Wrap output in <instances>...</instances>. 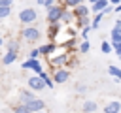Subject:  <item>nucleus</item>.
I'll return each instance as SVG.
<instances>
[{
	"label": "nucleus",
	"instance_id": "nucleus-1",
	"mask_svg": "<svg viewBox=\"0 0 121 113\" xmlns=\"http://www.w3.org/2000/svg\"><path fill=\"white\" fill-rule=\"evenodd\" d=\"M21 38H23L26 43H36V41L42 38V32H40L36 26L26 24V26H23V30H21Z\"/></svg>",
	"mask_w": 121,
	"mask_h": 113
},
{
	"label": "nucleus",
	"instance_id": "nucleus-2",
	"mask_svg": "<svg viewBox=\"0 0 121 113\" xmlns=\"http://www.w3.org/2000/svg\"><path fill=\"white\" fill-rule=\"evenodd\" d=\"M70 53L68 51H62L60 55H51L49 56V64L53 66V68H64V66H70Z\"/></svg>",
	"mask_w": 121,
	"mask_h": 113
},
{
	"label": "nucleus",
	"instance_id": "nucleus-3",
	"mask_svg": "<svg viewBox=\"0 0 121 113\" xmlns=\"http://www.w3.org/2000/svg\"><path fill=\"white\" fill-rule=\"evenodd\" d=\"M62 11H64V6H62V2L49 6V8H47V13H45V19H47V23H60V15H62Z\"/></svg>",
	"mask_w": 121,
	"mask_h": 113
},
{
	"label": "nucleus",
	"instance_id": "nucleus-4",
	"mask_svg": "<svg viewBox=\"0 0 121 113\" xmlns=\"http://www.w3.org/2000/svg\"><path fill=\"white\" fill-rule=\"evenodd\" d=\"M36 19H38V11H36L34 8H25V9L19 11V21H21L25 26H26V24H32Z\"/></svg>",
	"mask_w": 121,
	"mask_h": 113
},
{
	"label": "nucleus",
	"instance_id": "nucleus-5",
	"mask_svg": "<svg viewBox=\"0 0 121 113\" xmlns=\"http://www.w3.org/2000/svg\"><path fill=\"white\" fill-rule=\"evenodd\" d=\"M21 68H23V70H32L34 73H42V72H43V66H42V62H40L38 58H26V60L21 64Z\"/></svg>",
	"mask_w": 121,
	"mask_h": 113
},
{
	"label": "nucleus",
	"instance_id": "nucleus-6",
	"mask_svg": "<svg viewBox=\"0 0 121 113\" xmlns=\"http://www.w3.org/2000/svg\"><path fill=\"white\" fill-rule=\"evenodd\" d=\"M51 77H53V81L55 83H66L68 81V77H70V72L66 70V68H55L53 70V73H51Z\"/></svg>",
	"mask_w": 121,
	"mask_h": 113
},
{
	"label": "nucleus",
	"instance_id": "nucleus-7",
	"mask_svg": "<svg viewBox=\"0 0 121 113\" xmlns=\"http://www.w3.org/2000/svg\"><path fill=\"white\" fill-rule=\"evenodd\" d=\"M28 89H30V90L40 92V90H43V89H45V83H43V79H42L38 73H34V75H30V77H28Z\"/></svg>",
	"mask_w": 121,
	"mask_h": 113
},
{
	"label": "nucleus",
	"instance_id": "nucleus-8",
	"mask_svg": "<svg viewBox=\"0 0 121 113\" xmlns=\"http://www.w3.org/2000/svg\"><path fill=\"white\" fill-rule=\"evenodd\" d=\"M60 30H62V24L60 23H49V26H47V38H49V41H55V38L60 34Z\"/></svg>",
	"mask_w": 121,
	"mask_h": 113
},
{
	"label": "nucleus",
	"instance_id": "nucleus-9",
	"mask_svg": "<svg viewBox=\"0 0 121 113\" xmlns=\"http://www.w3.org/2000/svg\"><path fill=\"white\" fill-rule=\"evenodd\" d=\"M38 49H40V55H42V56H51V55H53V53L59 49V45H57L55 41H47V43L40 45Z\"/></svg>",
	"mask_w": 121,
	"mask_h": 113
},
{
	"label": "nucleus",
	"instance_id": "nucleus-10",
	"mask_svg": "<svg viewBox=\"0 0 121 113\" xmlns=\"http://www.w3.org/2000/svg\"><path fill=\"white\" fill-rule=\"evenodd\" d=\"M72 13H74L76 19H79V17H89V15H91V9H89L87 4H79V6H76V8L72 9Z\"/></svg>",
	"mask_w": 121,
	"mask_h": 113
},
{
	"label": "nucleus",
	"instance_id": "nucleus-11",
	"mask_svg": "<svg viewBox=\"0 0 121 113\" xmlns=\"http://www.w3.org/2000/svg\"><path fill=\"white\" fill-rule=\"evenodd\" d=\"M26 105H28V109H30L32 113H36V111H43V109H45V102H43L42 98H38V96H36L32 102H28Z\"/></svg>",
	"mask_w": 121,
	"mask_h": 113
},
{
	"label": "nucleus",
	"instance_id": "nucleus-12",
	"mask_svg": "<svg viewBox=\"0 0 121 113\" xmlns=\"http://www.w3.org/2000/svg\"><path fill=\"white\" fill-rule=\"evenodd\" d=\"M74 21H76V17H74L72 9H70V8H64V11H62V15H60V24H72Z\"/></svg>",
	"mask_w": 121,
	"mask_h": 113
},
{
	"label": "nucleus",
	"instance_id": "nucleus-13",
	"mask_svg": "<svg viewBox=\"0 0 121 113\" xmlns=\"http://www.w3.org/2000/svg\"><path fill=\"white\" fill-rule=\"evenodd\" d=\"M17 56H19V51H9V49H6L4 56H2V64H13V62L17 60Z\"/></svg>",
	"mask_w": 121,
	"mask_h": 113
},
{
	"label": "nucleus",
	"instance_id": "nucleus-14",
	"mask_svg": "<svg viewBox=\"0 0 121 113\" xmlns=\"http://www.w3.org/2000/svg\"><path fill=\"white\" fill-rule=\"evenodd\" d=\"M102 111H104V113H119V111H121V102L112 100V102H108V104L104 105Z\"/></svg>",
	"mask_w": 121,
	"mask_h": 113
},
{
	"label": "nucleus",
	"instance_id": "nucleus-15",
	"mask_svg": "<svg viewBox=\"0 0 121 113\" xmlns=\"http://www.w3.org/2000/svg\"><path fill=\"white\" fill-rule=\"evenodd\" d=\"M34 98H36V94H32V90H30V89H28V90H21V92H19V104H25V105H26V104H28V102H32Z\"/></svg>",
	"mask_w": 121,
	"mask_h": 113
},
{
	"label": "nucleus",
	"instance_id": "nucleus-16",
	"mask_svg": "<svg viewBox=\"0 0 121 113\" xmlns=\"http://www.w3.org/2000/svg\"><path fill=\"white\" fill-rule=\"evenodd\" d=\"M106 6H110V2H108V0H96L95 4H91V11H93V13L104 11V9H106Z\"/></svg>",
	"mask_w": 121,
	"mask_h": 113
},
{
	"label": "nucleus",
	"instance_id": "nucleus-17",
	"mask_svg": "<svg viewBox=\"0 0 121 113\" xmlns=\"http://www.w3.org/2000/svg\"><path fill=\"white\" fill-rule=\"evenodd\" d=\"M98 109V105H96V102H93V100H87V102H83V105H81V111L83 113H95Z\"/></svg>",
	"mask_w": 121,
	"mask_h": 113
},
{
	"label": "nucleus",
	"instance_id": "nucleus-18",
	"mask_svg": "<svg viewBox=\"0 0 121 113\" xmlns=\"http://www.w3.org/2000/svg\"><path fill=\"white\" fill-rule=\"evenodd\" d=\"M38 75L43 79V83H45V87H47V89H51V87H53V83H55V81H53V77H51V75H49L45 70H43L42 73H38Z\"/></svg>",
	"mask_w": 121,
	"mask_h": 113
},
{
	"label": "nucleus",
	"instance_id": "nucleus-19",
	"mask_svg": "<svg viewBox=\"0 0 121 113\" xmlns=\"http://www.w3.org/2000/svg\"><path fill=\"white\" fill-rule=\"evenodd\" d=\"M104 19V13L102 11H98V13H95V17H93V21H91V28H98L100 26V21Z\"/></svg>",
	"mask_w": 121,
	"mask_h": 113
},
{
	"label": "nucleus",
	"instance_id": "nucleus-20",
	"mask_svg": "<svg viewBox=\"0 0 121 113\" xmlns=\"http://www.w3.org/2000/svg\"><path fill=\"white\" fill-rule=\"evenodd\" d=\"M110 36H112V45L113 43H119L121 41V28H112Z\"/></svg>",
	"mask_w": 121,
	"mask_h": 113
},
{
	"label": "nucleus",
	"instance_id": "nucleus-21",
	"mask_svg": "<svg viewBox=\"0 0 121 113\" xmlns=\"http://www.w3.org/2000/svg\"><path fill=\"white\" fill-rule=\"evenodd\" d=\"M91 24V19L89 17H79V19H76V28H85V26H89Z\"/></svg>",
	"mask_w": 121,
	"mask_h": 113
},
{
	"label": "nucleus",
	"instance_id": "nucleus-22",
	"mask_svg": "<svg viewBox=\"0 0 121 113\" xmlns=\"http://www.w3.org/2000/svg\"><path fill=\"white\" fill-rule=\"evenodd\" d=\"M79 4H85V0H62V6L64 8H70V9H74Z\"/></svg>",
	"mask_w": 121,
	"mask_h": 113
},
{
	"label": "nucleus",
	"instance_id": "nucleus-23",
	"mask_svg": "<svg viewBox=\"0 0 121 113\" xmlns=\"http://www.w3.org/2000/svg\"><path fill=\"white\" fill-rule=\"evenodd\" d=\"M108 73H110L112 77H115V81L121 79V70H119L117 66H110V68H108Z\"/></svg>",
	"mask_w": 121,
	"mask_h": 113
},
{
	"label": "nucleus",
	"instance_id": "nucleus-24",
	"mask_svg": "<svg viewBox=\"0 0 121 113\" xmlns=\"http://www.w3.org/2000/svg\"><path fill=\"white\" fill-rule=\"evenodd\" d=\"M13 113H32V111L28 109V105H25V104H17V105L13 107Z\"/></svg>",
	"mask_w": 121,
	"mask_h": 113
},
{
	"label": "nucleus",
	"instance_id": "nucleus-25",
	"mask_svg": "<svg viewBox=\"0 0 121 113\" xmlns=\"http://www.w3.org/2000/svg\"><path fill=\"white\" fill-rule=\"evenodd\" d=\"M100 51H102L104 55L112 53V51H113V47H112V41H102V45H100Z\"/></svg>",
	"mask_w": 121,
	"mask_h": 113
},
{
	"label": "nucleus",
	"instance_id": "nucleus-26",
	"mask_svg": "<svg viewBox=\"0 0 121 113\" xmlns=\"http://www.w3.org/2000/svg\"><path fill=\"white\" fill-rule=\"evenodd\" d=\"M9 15H11V8L0 6V19H6V17H9Z\"/></svg>",
	"mask_w": 121,
	"mask_h": 113
},
{
	"label": "nucleus",
	"instance_id": "nucleus-27",
	"mask_svg": "<svg viewBox=\"0 0 121 113\" xmlns=\"http://www.w3.org/2000/svg\"><path fill=\"white\" fill-rule=\"evenodd\" d=\"M6 47H8L9 51H19V43H17L15 40H8V43H6Z\"/></svg>",
	"mask_w": 121,
	"mask_h": 113
},
{
	"label": "nucleus",
	"instance_id": "nucleus-28",
	"mask_svg": "<svg viewBox=\"0 0 121 113\" xmlns=\"http://www.w3.org/2000/svg\"><path fill=\"white\" fill-rule=\"evenodd\" d=\"M89 49H91V43H89V40H83V41H81V45H79V51H81V53H87Z\"/></svg>",
	"mask_w": 121,
	"mask_h": 113
},
{
	"label": "nucleus",
	"instance_id": "nucleus-29",
	"mask_svg": "<svg viewBox=\"0 0 121 113\" xmlns=\"http://www.w3.org/2000/svg\"><path fill=\"white\" fill-rule=\"evenodd\" d=\"M89 32H91V24H89V26H85V28H81V38H83V40H87Z\"/></svg>",
	"mask_w": 121,
	"mask_h": 113
},
{
	"label": "nucleus",
	"instance_id": "nucleus-30",
	"mask_svg": "<svg viewBox=\"0 0 121 113\" xmlns=\"http://www.w3.org/2000/svg\"><path fill=\"white\" fill-rule=\"evenodd\" d=\"M40 56V49L36 47V49H30V55H28V58H38Z\"/></svg>",
	"mask_w": 121,
	"mask_h": 113
},
{
	"label": "nucleus",
	"instance_id": "nucleus-31",
	"mask_svg": "<svg viewBox=\"0 0 121 113\" xmlns=\"http://www.w3.org/2000/svg\"><path fill=\"white\" fill-rule=\"evenodd\" d=\"M112 47H113V51H115V55H117V56H121V41H119V43H113Z\"/></svg>",
	"mask_w": 121,
	"mask_h": 113
},
{
	"label": "nucleus",
	"instance_id": "nucleus-32",
	"mask_svg": "<svg viewBox=\"0 0 121 113\" xmlns=\"http://www.w3.org/2000/svg\"><path fill=\"white\" fill-rule=\"evenodd\" d=\"M112 11H113V6L110 4V6H106V9H104L102 13H104V17H106V15H108V13H112Z\"/></svg>",
	"mask_w": 121,
	"mask_h": 113
},
{
	"label": "nucleus",
	"instance_id": "nucleus-33",
	"mask_svg": "<svg viewBox=\"0 0 121 113\" xmlns=\"http://www.w3.org/2000/svg\"><path fill=\"white\" fill-rule=\"evenodd\" d=\"M11 4H13V0H0V6H8V8H11Z\"/></svg>",
	"mask_w": 121,
	"mask_h": 113
},
{
	"label": "nucleus",
	"instance_id": "nucleus-34",
	"mask_svg": "<svg viewBox=\"0 0 121 113\" xmlns=\"http://www.w3.org/2000/svg\"><path fill=\"white\" fill-rule=\"evenodd\" d=\"M78 90H79V92H85L87 87H85V85H78Z\"/></svg>",
	"mask_w": 121,
	"mask_h": 113
},
{
	"label": "nucleus",
	"instance_id": "nucleus-35",
	"mask_svg": "<svg viewBox=\"0 0 121 113\" xmlns=\"http://www.w3.org/2000/svg\"><path fill=\"white\" fill-rule=\"evenodd\" d=\"M57 0H45V8H49V6H53Z\"/></svg>",
	"mask_w": 121,
	"mask_h": 113
},
{
	"label": "nucleus",
	"instance_id": "nucleus-36",
	"mask_svg": "<svg viewBox=\"0 0 121 113\" xmlns=\"http://www.w3.org/2000/svg\"><path fill=\"white\" fill-rule=\"evenodd\" d=\"M113 28H121V19H117V21H115V24H113Z\"/></svg>",
	"mask_w": 121,
	"mask_h": 113
},
{
	"label": "nucleus",
	"instance_id": "nucleus-37",
	"mask_svg": "<svg viewBox=\"0 0 121 113\" xmlns=\"http://www.w3.org/2000/svg\"><path fill=\"white\" fill-rule=\"evenodd\" d=\"M113 11H115V13H121V4H117V6L113 8Z\"/></svg>",
	"mask_w": 121,
	"mask_h": 113
},
{
	"label": "nucleus",
	"instance_id": "nucleus-38",
	"mask_svg": "<svg viewBox=\"0 0 121 113\" xmlns=\"http://www.w3.org/2000/svg\"><path fill=\"white\" fill-rule=\"evenodd\" d=\"M36 4H40V6H43V8H45V0H36Z\"/></svg>",
	"mask_w": 121,
	"mask_h": 113
},
{
	"label": "nucleus",
	"instance_id": "nucleus-39",
	"mask_svg": "<svg viewBox=\"0 0 121 113\" xmlns=\"http://www.w3.org/2000/svg\"><path fill=\"white\" fill-rule=\"evenodd\" d=\"M108 2H110V4H115V6H117V4H121V0H108Z\"/></svg>",
	"mask_w": 121,
	"mask_h": 113
},
{
	"label": "nucleus",
	"instance_id": "nucleus-40",
	"mask_svg": "<svg viewBox=\"0 0 121 113\" xmlns=\"http://www.w3.org/2000/svg\"><path fill=\"white\" fill-rule=\"evenodd\" d=\"M2 45H4V40H2V38H0V47H2Z\"/></svg>",
	"mask_w": 121,
	"mask_h": 113
},
{
	"label": "nucleus",
	"instance_id": "nucleus-41",
	"mask_svg": "<svg viewBox=\"0 0 121 113\" xmlns=\"http://www.w3.org/2000/svg\"><path fill=\"white\" fill-rule=\"evenodd\" d=\"M36 113H47V111H45V109H43V111H36Z\"/></svg>",
	"mask_w": 121,
	"mask_h": 113
},
{
	"label": "nucleus",
	"instance_id": "nucleus-42",
	"mask_svg": "<svg viewBox=\"0 0 121 113\" xmlns=\"http://www.w3.org/2000/svg\"><path fill=\"white\" fill-rule=\"evenodd\" d=\"M95 2H96V0H89V4H95Z\"/></svg>",
	"mask_w": 121,
	"mask_h": 113
},
{
	"label": "nucleus",
	"instance_id": "nucleus-43",
	"mask_svg": "<svg viewBox=\"0 0 121 113\" xmlns=\"http://www.w3.org/2000/svg\"><path fill=\"white\" fill-rule=\"evenodd\" d=\"M119 81H121V79H119Z\"/></svg>",
	"mask_w": 121,
	"mask_h": 113
},
{
	"label": "nucleus",
	"instance_id": "nucleus-44",
	"mask_svg": "<svg viewBox=\"0 0 121 113\" xmlns=\"http://www.w3.org/2000/svg\"><path fill=\"white\" fill-rule=\"evenodd\" d=\"M119 58H121V56H119Z\"/></svg>",
	"mask_w": 121,
	"mask_h": 113
}]
</instances>
